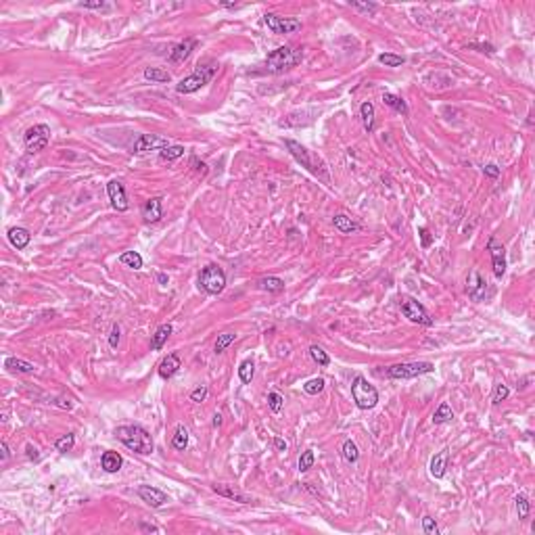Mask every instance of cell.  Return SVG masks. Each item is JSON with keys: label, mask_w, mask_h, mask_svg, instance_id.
Instances as JSON below:
<instances>
[{"label": "cell", "mask_w": 535, "mask_h": 535, "mask_svg": "<svg viewBox=\"0 0 535 535\" xmlns=\"http://www.w3.org/2000/svg\"><path fill=\"white\" fill-rule=\"evenodd\" d=\"M140 529H142V531H159V529H157L155 525H146V523H142V525H140Z\"/></svg>", "instance_id": "obj_58"}, {"label": "cell", "mask_w": 535, "mask_h": 535, "mask_svg": "<svg viewBox=\"0 0 535 535\" xmlns=\"http://www.w3.org/2000/svg\"><path fill=\"white\" fill-rule=\"evenodd\" d=\"M422 529H425L427 535H437V533H439V527H437V523H435L431 516H425V519H422Z\"/></svg>", "instance_id": "obj_46"}, {"label": "cell", "mask_w": 535, "mask_h": 535, "mask_svg": "<svg viewBox=\"0 0 535 535\" xmlns=\"http://www.w3.org/2000/svg\"><path fill=\"white\" fill-rule=\"evenodd\" d=\"M433 370H435V366L431 362H405V364L387 366L385 370H379V372L385 374L387 379L403 381V379H414V376H420V374H429Z\"/></svg>", "instance_id": "obj_5"}, {"label": "cell", "mask_w": 535, "mask_h": 535, "mask_svg": "<svg viewBox=\"0 0 535 535\" xmlns=\"http://www.w3.org/2000/svg\"><path fill=\"white\" fill-rule=\"evenodd\" d=\"M287 144V149H289V153L295 157V159L307 170V172H311L313 176H318L320 180H324L326 184L330 182V176H328V168H326V163L320 159L318 155H313L311 151H307L303 144H299L297 140H287L285 142Z\"/></svg>", "instance_id": "obj_2"}, {"label": "cell", "mask_w": 535, "mask_h": 535, "mask_svg": "<svg viewBox=\"0 0 535 535\" xmlns=\"http://www.w3.org/2000/svg\"><path fill=\"white\" fill-rule=\"evenodd\" d=\"M182 155H184V146H180V144H174V146L170 144V146L159 151L161 161H174V159H178V157H182Z\"/></svg>", "instance_id": "obj_36"}, {"label": "cell", "mask_w": 535, "mask_h": 535, "mask_svg": "<svg viewBox=\"0 0 535 535\" xmlns=\"http://www.w3.org/2000/svg\"><path fill=\"white\" fill-rule=\"evenodd\" d=\"M352 397H354V401L360 410H372V408L379 403V391H376V387L370 385L362 374H358L352 383Z\"/></svg>", "instance_id": "obj_7"}, {"label": "cell", "mask_w": 535, "mask_h": 535, "mask_svg": "<svg viewBox=\"0 0 535 535\" xmlns=\"http://www.w3.org/2000/svg\"><path fill=\"white\" fill-rule=\"evenodd\" d=\"M195 46H197V40H193V38H188V40H184V42H178L172 50H170V63H184L188 57H191V52L195 50Z\"/></svg>", "instance_id": "obj_17"}, {"label": "cell", "mask_w": 535, "mask_h": 535, "mask_svg": "<svg viewBox=\"0 0 535 535\" xmlns=\"http://www.w3.org/2000/svg\"><path fill=\"white\" fill-rule=\"evenodd\" d=\"M48 140H50V128L46 123H36V125H31V128L25 132V138H23L25 151L31 153V155L40 153V151H44L48 146Z\"/></svg>", "instance_id": "obj_8"}, {"label": "cell", "mask_w": 535, "mask_h": 535, "mask_svg": "<svg viewBox=\"0 0 535 535\" xmlns=\"http://www.w3.org/2000/svg\"><path fill=\"white\" fill-rule=\"evenodd\" d=\"M401 313H403V316L410 320V322H414V324L433 326L431 313H429L418 301H414V299H403V301H401Z\"/></svg>", "instance_id": "obj_10"}, {"label": "cell", "mask_w": 535, "mask_h": 535, "mask_svg": "<svg viewBox=\"0 0 535 535\" xmlns=\"http://www.w3.org/2000/svg\"><path fill=\"white\" fill-rule=\"evenodd\" d=\"M468 48H479L481 52H487V54H493V46L491 44H468Z\"/></svg>", "instance_id": "obj_53"}, {"label": "cell", "mask_w": 535, "mask_h": 535, "mask_svg": "<svg viewBox=\"0 0 535 535\" xmlns=\"http://www.w3.org/2000/svg\"><path fill=\"white\" fill-rule=\"evenodd\" d=\"M257 287L262 291H268V293H280V291H285V280L278 278V276H266L257 282Z\"/></svg>", "instance_id": "obj_25"}, {"label": "cell", "mask_w": 535, "mask_h": 535, "mask_svg": "<svg viewBox=\"0 0 535 535\" xmlns=\"http://www.w3.org/2000/svg\"><path fill=\"white\" fill-rule=\"evenodd\" d=\"M483 174L489 176V178H497V176H500V168H497L495 163H489V165L483 168Z\"/></svg>", "instance_id": "obj_50"}, {"label": "cell", "mask_w": 535, "mask_h": 535, "mask_svg": "<svg viewBox=\"0 0 535 535\" xmlns=\"http://www.w3.org/2000/svg\"><path fill=\"white\" fill-rule=\"evenodd\" d=\"M349 7H352L354 11L364 13V15H374L376 11H379V7H376L374 3H349Z\"/></svg>", "instance_id": "obj_42"}, {"label": "cell", "mask_w": 535, "mask_h": 535, "mask_svg": "<svg viewBox=\"0 0 535 535\" xmlns=\"http://www.w3.org/2000/svg\"><path fill=\"white\" fill-rule=\"evenodd\" d=\"M199 289L207 295H219L226 289V272L215 264L205 266L199 272Z\"/></svg>", "instance_id": "obj_6"}, {"label": "cell", "mask_w": 535, "mask_h": 535, "mask_svg": "<svg viewBox=\"0 0 535 535\" xmlns=\"http://www.w3.org/2000/svg\"><path fill=\"white\" fill-rule=\"evenodd\" d=\"M379 63H383L385 67H401L403 63H405V59H403V57H399V54L383 52V54H379Z\"/></svg>", "instance_id": "obj_38"}, {"label": "cell", "mask_w": 535, "mask_h": 535, "mask_svg": "<svg viewBox=\"0 0 535 535\" xmlns=\"http://www.w3.org/2000/svg\"><path fill=\"white\" fill-rule=\"evenodd\" d=\"M264 23L268 25V29L272 34H297L301 29V21L295 19V17H280V15H274V13H266L264 15Z\"/></svg>", "instance_id": "obj_9"}, {"label": "cell", "mask_w": 535, "mask_h": 535, "mask_svg": "<svg viewBox=\"0 0 535 535\" xmlns=\"http://www.w3.org/2000/svg\"><path fill=\"white\" fill-rule=\"evenodd\" d=\"M215 73H217V63H205V65H199L191 76L182 78L180 84L176 86V90L180 94H193V92L201 90L205 84H209Z\"/></svg>", "instance_id": "obj_4"}, {"label": "cell", "mask_w": 535, "mask_h": 535, "mask_svg": "<svg viewBox=\"0 0 535 535\" xmlns=\"http://www.w3.org/2000/svg\"><path fill=\"white\" fill-rule=\"evenodd\" d=\"M222 425V414H213V427H219Z\"/></svg>", "instance_id": "obj_59"}, {"label": "cell", "mask_w": 535, "mask_h": 535, "mask_svg": "<svg viewBox=\"0 0 535 535\" xmlns=\"http://www.w3.org/2000/svg\"><path fill=\"white\" fill-rule=\"evenodd\" d=\"M142 217H144V222H149V224H155V222H159V219L163 217V205H161V199L159 197H153V199H149L144 205H142Z\"/></svg>", "instance_id": "obj_16"}, {"label": "cell", "mask_w": 535, "mask_h": 535, "mask_svg": "<svg viewBox=\"0 0 535 535\" xmlns=\"http://www.w3.org/2000/svg\"><path fill=\"white\" fill-rule=\"evenodd\" d=\"M5 366H7L9 370H13V372H23V374H31V372L36 370L34 364L25 362V360H21V358H7V360H5Z\"/></svg>", "instance_id": "obj_27"}, {"label": "cell", "mask_w": 535, "mask_h": 535, "mask_svg": "<svg viewBox=\"0 0 535 535\" xmlns=\"http://www.w3.org/2000/svg\"><path fill=\"white\" fill-rule=\"evenodd\" d=\"M170 146L168 138H161V136H155V134H140L134 144H132V153H146V151H161Z\"/></svg>", "instance_id": "obj_11"}, {"label": "cell", "mask_w": 535, "mask_h": 535, "mask_svg": "<svg viewBox=\"0 0 535 535\" xmlns=\"http://www.w3.org/2000/svg\"><path fill=\"white\" fill-rule=\"evenodd\" d=\"M514 502H516V510H519V519H527V516H529V510H531V504H529V500H527V495H525V493H519Z\"/></svg>", "instance_id": "obj_40"}, {"label": "cell", "mask_w": 535, "mask_h": 535, "mask_svg": "<svg viewBox=\"0 0 535 535\" xmlns=\"http://www.w3.org/2000/svg\"><path fill=\"white\" fill-rule=\"evenodd\" d=\"M144 78L151 80V82H159V84H165V82H172V73L161 69V67H146L144 69Z\"/></svg>", "instance_id": "obj_29"}, {"label": "cell", "mask_w": 535, "mask_h": 535, "mask_svg": "<svg viewBox=\"0 0 535 535\" xmlns=\"http://www.w3.org/2000/svg\"><path fill=\"white\" fill-rule=\"evenodd\" d=\"M180 366H182L180 356H178V354H168V358H163L161 364H159V376L168 381V379H172V376L180 370Z\"/></svg>", "instance_id": "obj_19"}, {"label": "cell", "mask_w": 535, "mask_h": 535, "mask_svg": "<svg viewBox=\"0 0 535 535\" xmlns=\"http://www.w3.org/2000/svg\"><path fill=\"white\" fill-rule=\"evenodd\" d=\"M115 437H117L128 450L136 452V454H142V456L151 454L153 448H155L153 437L149 435V431L142 429V427H138V425H123V427H117V429H115Z\"/></svg>", "instance_id": "obj_1"}, {"label": "cell", "mask_w": 535, "mask_h": 535, "mask_svg": "<svg viewBox=\"0 0 535 535\" xmlns=\"http://www.w3.org/2000/svg\"><path fill=\"white\" fill-rule=\"evenodd\" d=\"M452 418H454V412H452L450 403H448V401L439 403V408H437L435 414H433V422H435V425H444V422H448V420H452Z\"/></svg>", "instance_id": "obj_30"}, {"label": "cell", "mask_w": 535, "mask_h": 535, "mask_svg": "<svg viewBox=\"0 0 535 535\" xmlns=\"http://www.w3.org/2000/svg\"><path fill=\"white\" fill-rule=\"evenodd\" d=\"M119 262L123 266H128V268H134V270L142 268V257H140V253H136V251H125V253H121Z\"/></svg>", "instance_id": "obj_32"}, {"label": "cell", "mask_w": 535, "mask_h": 535, "mask_svg": "<svg viewBox=\"0 0 535 535\" xmlns=\"http://www.w3.org/2000/svg\"><path fill=\"white\" fill-rule=\"evenodd\" d=\"M418 234H420V245H422V249H429V247H431V243H433V236H431L429 228L420 226V228H418Z\"/></svg>", "instance_id": "obj_47"}, {"label": "cell", "mask_w": 535, "mask_h": 535, "mask_svg": "<svg viewBox=\"0 0 535 535\" xmlns=\"http://www.w3.org/2000/svg\"><path fill=\"white\" fill-rule=\"evenodd\" d=\"M107 195H109L111 205H113L117 211H125V209L130 207L128 195H125V188H123V184H121L119 180H111V182L107 184Z\"/></svg>", "instance_id": "obj_13"}, {"label": "cell", "mask_w": 535, "mask_h": 535, "mask_svg": "<svg viewBox=\"0 0 535 535\" xmlns=\"http://www.w3.org/2000/svg\"><path fill=\"white\" fill-rule=\"evenodd\" d=\"M186 446H188V431L184 427H178L174 437H172V448L178 450V452H184Z\"/></svg>", "instance_id": "obj_33"}, {"label": "cell", "mask_w": 535, "mask_h": 535, "mask_svg": "<svg viewBox=\"0 0 535 535\" xmlns=\"http://www.w3.org/2000/svg\"><path fill=\"white\" fill-rule=\"evenodd\" d=\"M383 103L387 105V107H391L393 111H397V113H401V115H408L410 113V109H408V105H405V101L401 99V97H397V94H391V92H385L383 94Z\"/></svg>", "instance_id": "obj_26"}, {"label": "cell", "mask_w": 535, "mask_h": 535, "mask_svg": "<svg viewBox=\"0 0 535 535\" xmlns=\"http://www.w3.org/2000/svg\"><path fill=\"white\" fill-rule=\"evenodd\" d=\"M489 251H491V262H493V274L500 280L502 276L506 274V251L502 245L495 243V238H489Z\"/></svg>", "instance_id": "obj_14"}, {"label": "cell", "mask_w": 535, "mask_h": 535, "mask_svg": "<svg viewBox=\"0 0 535 535\" xmlns=\"http://www.w3.org/2000/svg\"><path fill=\"white\" fill-rule=\"evenodd\" d=\"M333 224H335V228H337L339 232H343V234H352V232L360 230V224L354 222V219H352L349 215H345V213L335 215V217H333Z\"/></svg>", "instance_id": "obj_22"}, {"label": "cell", "mask_w": 535, "mask_h": 535, "mask_svg": "<svg viewBox=\"0 0 535 535\" xmlns=\"http://www.w3.org/2000/svg\"><path fill=\"white\" fill-rule=\"evenodd\" d=\"M211 489L217 495H224V497H228L232 502H238V504H249V502H251L245 493H241L238 489H234L232 485H226V483H215V485H211Z\"/></svg>", "instance_id": "obj_18"}, {"label": "cell", "mask_w": 535, "mask_h": 535, "mask_svg": "<svg viewBox=\"0 0 535 535\" xmlns=\"http://www.w3.org/2000/svg\"><path fill=\"white\" fill-rule=\"evenodd\" d=\"M274 446H276L278 452H285V450H287V441H285V439H274Z\"/></svg>", "instance_id": "obj_56"}, {"label": "cell", "mask_w": 535, "mask_h": 535, "mask_svg": "<svg viewBox=\"0 0 535 535\" xmlns=\"http://www.w3.org/2000/svg\"><path fill=\"white\" fill-rule=\"evenodd\" d=\"M172 333H174L172 324H161L159 328L155 330V335H153V339H151V349H153V352H159L163 345H165V341L170 339Z\"/></svg>", "instance_id": "obj_23"}, {"label": "cell", "mask_w": 535, "mask_h": 535, "mask_svg": "<svg viewBox=\"0 0 535 535\" xmlns=\"http://www.w3.org/2000/svg\"><path fill=\"white\" fill-rule=\"evenodd\" d=\"M234 341H236V335H234V333H222V335H217V341H215V345H213V352H215V354L226 352V347H228V345H232Z\"/></svg>", "instance_id": "obj_35"}, {"label": "cell", "mask_w": 535, "mask_h": 535, "mask_svg": "<svg viewBox=\"0 0 535 535\" xmlns=\"http://www.w3.org/2000/svg\"><path fill=\"white\" fill-rule=\"evenodd\" d=\"M119 335H121V330H119V326L117 324H113V328H111V333H109V345L115 349L117 345H119Z\"/></svg>", "instance_id": "obj_48"}, {"label": "cell", "mask_w": 535, "mask_h": 535, "mask_svg": "<svg viewBox=\"0 0 535 535\" xmlns=\"http://www.w3.org/2000/svg\"><path fill=\"white\" fill-rule=\"evenodd\" d=\"M121 464H123V458L117 452H105L103 458H101V466H103V470H107V473H117V470L121 468Z\"/></svg>", "instance_id": "obj_24"}, {"label": "cell", "mask_w": 535, "mask_h": 535, "mask_svg": "<svg viewBox=\"0 0 535 535\" xmlns=\"http://www.w3.org/2000/svg\"><path fill=\"white\" fill-rule=\"evenodd\" d=\"M360 115H362L364 130H366V132H372V130H374V105H372L370 101H364V103H362Z\"/></svg>", "instance_id": "obj_28"}, {"label": "cell", "mask_w": 535, "mask_h": 535, "mask_svg": "<svg viewBox=\"0 0 535 535\" xmlns=\"http://www.w3.org/2000/svg\"><path fill=\"white\" fill-rule=\"evenodd\" d=\"M341 454H343V458L347 460L349 464H356L358 462V458H360V452H358V446L352 441V439H347V441L343 444V448H341Z\"/></svg>", "instance_id": "obj_34"}, {"label": "cell", "mask_w": 535, "mask_h": 535, "mask_svg": "<svg viewBox=\"0 0 535 535\" xmlns=\"http://www.w3.org/2000/svg\"><path fill=\"white\" fill-rule=\"evenodd\" d=\"M313 460H316V458H313V452H311V450H305V452L301 454V458H299V470H301V473H305V470H309V468L313 466Z\"/></svg>", "instance_id": "obj_44"}, {"label": "cell", "mask_w": 535, "mask_h": 535, "mask_svg": "<svg viewBox=\"0 0 535 535\" xmlns=\"http://www.w3.org/2000/svg\"><path fill=\"white\" fill-rule=\"evenodd\" d=\"M268 403H270V410L278 414V412L282 410V403H285V399H282V395H280L278 391H272V393L268 395Z\"/></svg>", "instance_id": "obj_43"}, {"label": "cell", "mask_w": 535, "mask_h": 535, "mask_svg": "<svg viewBox=\"0 0 535 535\" xmlns=\"http://www.w3.org/2000/svg\"><path fill=\"white\" fill-rule=\"evenodd\" d=\"M73 444H76V437L71 433H67V435H63L61 439H57L54 448H57V452H69L73 448Z\"/></svg>", "instance_id": "obj_41"}, {"label": "cell", "mask_w": 535, "mask_h": 535, "mask_svg": "<svg viewBox=\"0 0 535 535\" xmlns=\"http://www.w3.org/2000/svg\"><path fill=\"white\" fill-rule=\"evenodd\" d=\"M485 289H487V282L481 278L479 270H470L468 280H466V291H468L470 299L481 301V299L485 297Z\"/></svg>", "instance_id": "obj_15"}, {"label": "cell", "mask_w": 535, "mask_h": 535, "mask_svg": "<svg viewBox=\"0 0 535 535\" xmlns=\"http://www.w3.org/2000/svg\"><path fill=\"white\" fill-rule=\"evenodd\" d=\"M309 356H311V360H313V362H316L318 366H322V368L330 364V358H328V354H326L322 347H318V345H311V347H309Z\"/></svg>", "instance_id": "obj_37"}, {"label": "cell", "mask_w": 535, "mask_h": 535, "mask_svg": "<svg viewBox=\"0 0 535 535\" xmlns=\"http://www.w3.org/2000/svg\"><path fill=\"white\" fill-rule=\"evenodd\" d=\"M508 395H510V389H508L506 385H502V383H500V385H495V391H493L491 401H493V403H502Z\"/></svg>", "instance_id": "obj_45"}, {"label": "cell", "mask_w": 535, "mask_h": 535, "mask_svg": "<svg viewBox=\"0 0 535 535\" xmlns=\"http://www.w3.org/2000/svg\"><path fill=\"white\" fill-rule=\"evenodd\" d=\"M253 374H255L253 360H245V362H241V366H238V376H241V381H243L245 385H251V381H253Z\"/></svg>", "instance_id": "obj_31"}, {"label": "cell", "mask_w": 535, "mask_h": 535, "mask_svg": "<svg viewBox=\"0 0 535 535\" xmlns=\"http://www.w3.org/2000/svg\"><path fill=\"white\" fill-rule=\"evenodd\" d=\"M446 468H448V450L435 454L431 458V464H429V470L435 479H441L446 475Z\"/></svg>", "instance_id": "obj_20"}, {"label": "cell", "mask_w": 535, "mask_h": 535, "mask_svg": "<svg viewBox=\"0 0 535 535\" xmlns=\"http://www.w3.org/2000/svg\"><path fill=\"white\" fill-rule=\"evenodd\" d=\"M0 450H3V464H5V462H9V456H11L7 441H3V444H0Z\"/></svg>", "instance_id": "obj_55"}, {"label": "cell", "mask_w": 535, "mask_h": 535, "mask_svg": "<svg viewBox=\"0 0 535 535\" xmlns=\"http://www.w3.org/2000/svg\"><path fill=\"white\" fill-rule=\"evenodd\" d=\"M324 385H326L324 379H320V376H318V379H309V381L303 385V391H305L307 395H318V393L324 389Z\"/></svg>", "instance_id": "obj_39"}, {"label": "cell", "mask_w": 535, "mask_h": 535, "mask_svg": "<svg viewBox=\"0 0 535 535\" xmlns=\"http://www.w3.org/2000/svg\"><path fill=\"white\" fill-rule=\"evenodd\" d=\"M138 495H140L142 502H146L151 508H161V506H165L170 502L165 491L157 489V487H151V485H140L138 487Z\"/></svg>", "instance_id": "obj_12"}, {"label": "cell", "mask_w": 535, "mask_h": 535, "mask_svg": "<svg viewBox=\"0 0 535 535\" xmlns=\"http://www.w3.org/2000/svg\"><path fill=\"white\" fill-rule=\"evenodd\" d=\"M80 9H109V5H105V3H80L78 5Z\"/></svg>", "instance_id": "obj_51"}, {"label": "cell", "mask_w": 535, "mask_h": 535, "mask_svg": "<svg viewBox=\"0 0 535 535\" xmlns=\"http://www.w3.org/2000/svg\"><path fill=\"white\" fill-rule=\"evenodd\" d=\"M54 405H59V408H65V410H71V408H73V401H71L69 397H59V399L54 401Z\"/></svg>", "instance_id": "obj_52"}, {"label": "cell", "mask_w": 535, "mask_h": 535, "mask_svg": "<svg viewBox=\"0 0 535 535\" xmlns=\"http://www.w3.org/2000/svg\"><path fill=\"white\" fill-rule=\"evenodd\" d=\"M157 282H159V285H168V274L159 272V274H157Z\"/></svg>", "instance_id": "obj_57"}, {"label": "cell", "mask_w": 535, "mask_h": 535, "mask_svg": "<svg viewBox=\"0 0 535 535\" xmlns=\"http://www.w3.org/2000/svg\"><path fill=\"white\" fill-rule=\"evenodd\" d=\"M303 59V50L301 48H293V46H280L276 50H272L266 57V71L270 73H282L295 65H299Z\"/></svg>", "instance_id": "obj_3"}, {"label": "cell", "mask_w": 535, "mask_h": 535, "mask_svg": "<svg viewBox=\"0 0 535 535\" xmlns=\"http://www.w3.org/2000/svg\"><path fill=\"white\" fill-rule=\"evenodd\" d=\"M205 397H207V387H199V389H195V391L191 393V399L197 401V403L205 401Z\"/></svg>", "instance_id": "obj_49"}, {"label": "cell", "mask_w": 535, "mask_h": 535, "mask_svg": "<svg viewBox=\"0 0 535 535\" xmlns=\"http://www.w3.org/2000/svg\"><path fill=\"white\" fill-rule=\"evenodd\" d=\"M9 241H11V245L17 249V251H21V249H25L27 245H29V241H31V234L25 230V228H9Z\"/></svg>", "instance_id": "obj_21"}, {"label": "cell", "mask_w": 535, "mask_h": 535, "mask_svg": "<svg viewBox=\"0 0 535 535\" xmlns=\"http://www.w3.org/2000/svg\"><path fill=\"white\" fill-rule=\"evenodd\" d=\"M25 450H27V458H29V460H34V462L40 460V454H38V450H36L34 446H27Z\"/></svg>", "instance_id": "obj_54"}]
</instances>
